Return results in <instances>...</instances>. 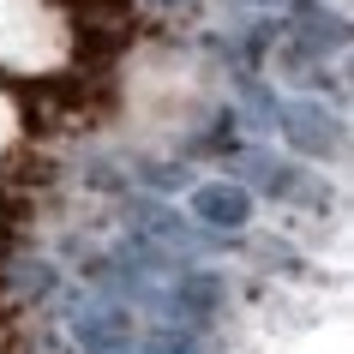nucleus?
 I'll return each instance as SVG.
<instances>
[{
    "mask_svg": "<svg viewBox=\"0 0 354 354\" xmlns=\"http://www.w3.org/2000/svg\"><path fill=\"white\" fill-rule=\"evenodd\" d=\"M73 60V24L48 0H0V66L6 73H60Z\"/></svg>",
    "mask_w": 354,
    "mask_h": 354,
    "instance_id": "obj_1",
    "label": "nucleus"
},
{
    "mask_svg": "<svg viewBox=\"0 0 354 354\" xmlns=\"http://www.w3.org/2000/svg\"><path fill=\"white\" fill-rule=\"evenodd\" d=\"M12 138H19V109H12V96L0 91V150L12 145Z\"/></svg>",
    "mask_w": 354,
    "mask_h": 354,
    "instance_id": "obj_2",
    "label": "nucleus"
}]
</instances>
